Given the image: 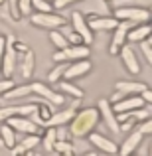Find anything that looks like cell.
<instances>
[{
    "instance_id": "obj_1",
    "label": "cell",
    "mask_w": 152,
    "mask_h": 156,
    "mask_svg": "<svg viewBox=\"0 0 152 156\" xmlns=\"http://www.w3.org/2000/svg\"><path fill=\"white\" fill-rule=\"evenodd\" d=\"M97 122H99V111L93 107H87L83 111H77L75 117L69 121V133L77 138H85L93 133Z\"/></svg>"
},
{
    "instance_id": "obj_2",
    "label": "cell",
    "mask_w": 152,
    "mask_h": 156,
    "mask_svg": "<svg viewBox=\"0 0 152 156\" xmlns=\"http://www.w3.org/2000/svg\"><path fill=\"white\" fill-rule=\"evenodd\" d=\"M118 22H150V10L148 8H134V6H122L115 8V16Z\"/></svg>"
},
{
    "instance_id": "obj_3",
    "label": "cell",
    "mask_w": 152,
    "mask_h": 156,
    "mask_svg": "<svg viewBox=\"0 0 152 156\" xmlns=\"http://www.w3.org/2000/svg\"><path fill=\"white\" fill-rule=\"evenodd\" d=\"M30 22L38 28H46V30H57L65 24V18L53 14V12H36L30 14Z\"/></svg>"
},
{
    "instance_id": "obj_4",
    "label": "cell",
    "mask_w": 152,
    "mask_h": 156,
    "mask_svg": "<svg viewBox=\"0 0 152 156\" xmlns=\"http://www.w3.org/2000/svg\"><path fill=\"white\" fill-rule=\"evenodd\" d=\"M71 26H73V32L81 38V42L85 46H91L93 44V32L89 30V24L81 12H73L71 14Z\"/></svg>"
},
{
    "instance_id": "obj_5",
    "label": "cell",
    "mask_w": 152,
    "mask_h": 156,
    "mask_svg": "<svg viewBox=\"0 0 152 156\" xmlns=\"http://www.w3.org/2000/svg\"><path fill=\"white\" fill-rule=\"evenodd\" d=\"M14 40L6 38V50H4V57H2V67H0V75H4V79H10L14 75V67H16V57L18 53L14 50Z\"/></svg>"
},
{
    "instance_id": "obj_6",
    "label": "cell",
    "mask_w": 152,
    "mask_h": 156,
    "mask_svg": "<svg viewBox=\"0 0 152 156\" xmlns=\"http://www.w3.org/2000/svg\"><path fill=\"white\" fill-rule=\"evenodd\" d=\"M30 89H32V93H36L38 97H42L46 103H51V105H63V101H65V97L61 95V93H57V91H51L50 87H48L46 83H42V81H34V83L30 85Z\"/></svg>"
},
{
    "instance_id": "obj_7",
    "label": "cell",
    "mask_w": 152,
    "mask_h": 156,
    "mask_svg": "<svg viewBox=\"0 0 152 156\" xmlns=\"http://www.w3.org/2000/svg\"><path fill=\"white\" fill-rule=\"evenodd\" d=\"M97 111H99V119L105 121V125L113 130L115 134H118V122H117V115H115L113 107H111L109 99H99V105H97Z\"/></svg>"
},
{
    "instance_id": "obj_8",
    "label": "cell",
    "mask_w": 152,
    "mask_h": 156,
    "mask_svg": "<svg viewBox=\"0 0 152 156\" xmlns=\"http://www.w3.org/2000/svg\"><path fill=\"white\" fill-rule=\"evenodd\" d=\"M93 67V63L89 59H79V61H71V63L65 67L63 71V81H73L77 79V77L85 75V73H89Z\"/></svg>"
},
{
    "instance_id": "obj_9",
    "label": "cell",
    "mask_w": 152,
    "mask_h": 156,
    "mask_svg": "<svg viewBox=\"0 0 152 156\" xmlns=\"http://www.w3.org/2000/svg\"><path fill=\"white\" fill-rule=\"evenodd\" d=\"M142 140H144V134H142L140 130L136 129L134 133H130L129 136L125 138V142H122L121 146H118L117 156H133V152L142 144Z\"/></svg>"
},
{
    "instance_id": "obj_10",
    "label": "cell",
    "mask_w": 152,
    "mask_h": 156,
    "mask_svg": "<svg viewBox=\"0 0 152 156\" xmlns=\"http://www.w3.org/2000/svg\"><path fill=\"white\" fill-rule=\"evenodd\" d=\"M87 138H89V142H91L95 148H99L101 152H105V154H109V156H115V154H117V150H118V146L115 144L111 138H107L105 134H101V133H91Z\"/></svg>"
},
{
    "instance_id": "obj_11",
    "label": "cell",
    "mask_w": 152,
    "mask_h": 156,
    "mask_svg": "<svg viewBox=\"0 0 152 156\" xmlns=\"http://www.w3.org/2000/svg\"><path fill=\"white\" fill-rule=\"evenodd\" d=\"M129 30H130V28H129V22H118V26L113 30L115 34H113L111 44H109V53H111V55H117L118 50L125 46V42H126V32H129Z\"/></svg>"
},
{
    "instance_id": "obj_12",
    "label": "cell",
    "mask_w": 152,
    "mask_h": 156,
    "mask_svg": "<svg viewBox=\"0 0 152 156\" xmlns=\"http://www.w3.org/2000/svg\"><path fill=\"white\" fill-rule=\"evenodd\" d=\"M118 55H121V59H122V63H125V67L129 69L133 75L140 73V61H138V57H136V51H134L130 46H126V44H125V46L118 50Z\"/></svg>"
},
{
    "instance_id": "obj_13",
    "label": "cell",
    "mask_w": 152,
    "mask_h": 156,
    "mask_svg": "<svg viewBox=\"0 0 152 156\" xmlns=\"http://www.w3.org/2000/svg\"><path fill=\"white\" fill-rule=\"evenodd\" d=\"M12 130H18V133H26V134H38V125L34 121H30L28 117H12L6 122Z\"/></svg>"
},
{
    "instance_id": "obj_14",
    "label": "cell",
    "mask_w": 152,
    "mask_h": 156,
    "mask_svg": "<svg viewBox=\"0 0 152 156\" xmlns=\"http://www.w3.org/2000/svg\"><path fill=\"white\" fill-rule=\"evenodd\" d=\"M87 24L91 32H113L118 26V20L113 18V16H95Z\"/></svg>"
},
{
    "instance_id": "obj_15",
    "label": "cell",
    "mask_w": 152,
    "mask_h": 156,
    "mask_svg": "<svg viewBox=\"0 0 152 156\" xmlns=\"http://www.w3.org/2000/svg\"><path fill=\"white\" fill-rule=\"evenodd\" d=\"M115 111V115H121V113H133V111L140 109V107H144V101L140 99V97L133 95V97H125V99H121L118 103L111 105Z\"/></svg>"
},
{
    "instance_id": "obj_16",
    "label": "cell",
    "mask_w": 152,
    "mask_h": 156,
    "mask_svg": "<svg viewBox=\"0 0 152 156\" xmlns=\"http://www.w3.org/2000/svg\"><path fill=\"white\" fill-rule=\"evenodd\" d=\"M36 113V105H20V107H2L0 109V121H8L12 117H26Z\"/></svg>"
},
{
    "instance_id": "obj_17",
    "label": "cell",
    "mask_w": 152,
    "mask_h": 156,
    "mask_svg": "<svg viewBox=\"0 0 152 156\" xmlns=\"http://www.w3.org/2000/svg\"><path fill=\"white\" fill-rule=\"evenodd\" d=\"M63 51V57L65 61H79V59H89V55H91V50H89V46H85V44H79V46H67Z\"/></svg>"
},
{
    "instance_id": "obj_18",
    "label": "cell",
    "mask_w": 152,
    "mask_h": 156,
    "mask_svg": "<svg viewBox=\"0 0 152 156\" xmlns=\"http://www.w3.org/2000/svg\"><path fill=\"white\" fill-rule=\"evenodd\" d=\"M146 85L140 83V81H117L115 85V91L122 93L125 97H133V95H140L144 91Z\"/></svg>"
},
{
    "instance_id": "obj_19",
    "label": "cell",
    "mask_w": 152,
    "mask_h": 156,
    "mask_svg": "<svg viewBox=\"0 0 152 156\" xmlns=\"http://www.w3.org/2000/svg\"><path fill=\"white\" fill-rule=\"evenodd\" d=\"M75 117V107H69V109L61 111V113H53L50 117V121L46 122L48 129H57V126H63L65 122H69L71 119Z\"/></svg>"
},
{
    "instance_id": "obj_20",
    "label": "cell",
    "mask_w": 152,
    "mask_h": 156,
    "mask_svg": "<svg viewBox=\"0 0 152 156\" xmlns=\"http://www.w3.org/2000/svg\"><path fill=\"white\" fill-rule=\"evenodd\" d=\"M150 32H152L150 22H144V24H140V26H136V28L126 32V40H129V42H134V44H140L142 40L150 38Z\"/></svg>"
},
{
    "instance_id": "obj_21",
    "label": "cell",
    "mask_w": 152,
    "mask_h": 156,
    "mask_svg": "<svg viewBox=\"0 0 152 156\" xmlns=\"http://www.w3.org/2000/svg\"><path fill=\"white\" fill-rule=\"evenodd\" d=\"M40 144V136L38 134H30V136H26L20 144H16L14 148H12V154L14 156H20V154H26V152H32V148H36V146Z\"/></svg>"
},
{
    "instance_id": "obj_22",
    "label": "cell",
    "mask_w": 152,
    "mask_h": 156,
    "mask_svg": "<svg viewBox=\"0 0 152 156\" xmlns=\"http://www.w3.org/2000/svg\"><path fill=\"white\" fill-rule=\"evenodd\" d=\"M55 85H57V89H59V93H63V95H67V97H75L77 101L83 97V89L73 85L71 81H57Z\"/></svg>"
},
{
    "instance_id": "obj_23",
    "label": "cell",
    "mask_w": 152,
    "mask_h": 156,
    "mask_svg": "<svg viewBox=\"0 0 152 156\" xmlns=\"http://www.w3.org/2000/svg\"><path fill=\"white\" fill-rule=\"evenodd\" d=\"M0 138H2V144L6 146V148L12 150L16 146V133L8 125H2V126H0Z\"/></svg>"
},
{
    "instance_id": "obj_24",
    "label": "cell",
    "mask_w": 152,
    "mask_h": 156,
    "mask_svg": "<svg viewBox=\"0 0 152 156\" xmlns=\"http://www.w3.org/2000/svg\"><path fill=\"white\" fill-rule=\"evenodd\" d=\"M32 89L30 85H20V87H12L8 93H4L2 99H22V97H30Z\"/></svg>"
},
{
    "instance_id": "obj_25",
    "label": "cell",
    "mask_w": 152,
    "mask_h": 156,
    "mask_svg": "<svg viewBox=\"0 0 152 156\" xmlns=\"http://www.w3.org/2000/svg\"><path fill=\"white\" fill-rule=\"evenodd\" d=\"M34 65H36L34 51H26V53H24V67H22V77H24V79H28V77L34 73Z\"/></svg>"
},
{
    "instance_id": "obj_26",
    "label": "cell",
    "mask_w": 152,
    "mask_h": 156,
    "mask_svg": "<svg viewBox=\"0 0 152 156\" xmlns=\"http://www.w3.org/2000/svg\"><path fill=\"white\" fill-rule=\"evenodd\" d=\"M40 142H42V146L46 148V152H53V144L57 142V138H55V129H48L46 134H44V138H40Z\"/></svg>"
},
{
    "instance_id": "obj_27",
    "label": "cell",
    "mask_w": 152,
    "mask_h": 156,
    "mask_svg": "<svg viewBox=\"0 0 152 156\" xmlns=\"http://www.w3.org/2000/svg\"><path fill=\"white\" fill-rule=\"evenodd\" d=\"M36 115L40 117V121L46 125L48 121H50V117L53 115V111H51V107H48V103L46 101H40L38 105H36Z\"/></svg>"
},
{
    "instance_id": "obj_28",
    "label": "cell",
    "mask_w": 152,
    "mask_h": 156,
    "mask_svg": "<svg viewBox=\"0 0 152 156\" xmlns=\"http://www.w3.org/2000/svg\"><path fill=\"white\" fill-rule=\"evenodd\" d=\"M50 40H51V44L57 48V50H65V48L69 46V42L65 40V36L61 34L59 30H50Z\"/></svg>"
},
{
    "instance_id": "obj_29",
    "label": "cell",
    "mask_w": 152,
    "mask_h": 156,
    "mask_svg": "<svg viewBox=\"0 0 152 156\" xmlns=\"http://www.w3.org/2000/svg\"><path fill=\"white\" fill-rule=\"evenodd\" d=\"M65 67H67V63H57V65H53V69L48 73V81H50V83H57V81H61V79H63Z\"/></svg>"
},
{
    "instance_id": "obj_30",
    "label": "cell",
    "mask_w": 152,
    "mask_h": 156,
    "mask_svg": "<svg viewBox=\"0 0 152 156\" xmlns=\"http://www.w3.org/2000/svg\"><path fill=\"white\" fill-rule=\"evenodd\" d=\"M53 150H57L59 156H71L73 154V146L69 144L67 140H57L55 144H53Z\"/></svg>"
},
{
    "instance_id": "obj_31",
    "label": "cell",
    "mask_w": 152,
    "mask_h": 156,
    "mask_svg": "<svg viewBox=\"0 0 152 156\" xmlns=\"http://www.w3.org/2000/svg\"><path fill=\"white\" fill-rule=\"evenodd\" d=\"M16 8H18V16L26 18L32 14V0H16Z\"/></svg>"
},
{
    "instance_id": "obj_32",
    "label": "cell",
    "mask_w": 152,
    "mask_h": 156,
    "mask_svg": "<svg viewBox=\"0 0 152 156\" xmlns=\"http://www.w3.org/2000/svg\"><path fill=\"white\" fill-rule=\"evenodd\" d=\"M32 8H36L38 12H51V2L48 0H32Z\"/></svg>"
},
{
    "instance_id": "obj_33",
    "label": "cell",
    "mask_w": 152,
    "mask_h": 156,
    "mask_svg": "<svg viewBox=\"0 0 152 156\" xmlns=\"http://www.w3.org/2000/svg\"><path fill=\"white\" fill-rule=\"evenodd\" d=\"M140 50L142 53H144V57H146V61H152V46H150V38H146V40H142L140 42Z\"/></svg>"
},
{
    "instance_id": "obj_34",
    "label": "cell",
    "mask_w": 152,
    "mask_h": 156,
    "mask_svg": "<svg viewBox=\"0 0 152 156\" xmlns=\"http://www.w3.org/2000/svg\"><path fill=\"white\" fill-rule=\"evenodd\" d=\"M79 2V0H53L51 2V8H55V10H63V8L71 6V4Z\"/></svg>"
},
{
    "instance_id": "obj_35",
    "label": "cell",
    "mask_w": 152,
    "mask_h": 156,
    "mask_svg": "<svg viewBox=\"0 0 152 156\" xmlns=\"http://www.w3.org/2000/svg\"><path fill=\"white\" fill-rule=\"evenodd\" d=\"M12 87H14V81H10V79H0V97H2L4 93H8Z\"/></svg>"
},
{
    "instance_id": "obj_36",
    "label": "cell",
    "mask_w": 152,
    "mask_h": 156,
    "mask_svg": "<svg viewBox=\"0 0 152 156\" xmlns=\"http://www.w3.org/2000/svg\"><path fill=\"white\" fill-rule=\"evenodd\" d=\"M63 36H65L67 42H71V46H79V44H83V42H81V38L75 34V32H67V34H63Z\"/></svg>"
},
{
    "instance_id": "obj_37",
    "label": "cell",
    "mask_w": 152,
    "mask_h": 156,
    "mask_svg": "<svg viewBox=\"0 0 152 156\" xmlns=\"http://www.w3.org/2000/svg\"><path fill=\"white\" fill-rule=\"evenodd\" d=\"M136 129L140 130L142 134H148L150 130H152V129H150V119H148V121H144V122H138V126H136Z\"/></svg>"
},
{
    "instance_id": "obj_38",
    "label": "cell",
    "mask_w": 152,
    "mask_h": 156,
    "mask_svg": "<svg viewBox=\"0 0 152 156\" xmlns=\"http://www.w3.org/2000/svg\"><path fill=\"white\" fill-rule=\"evenodd\" d=\"M140 95H142L140 99L144 101V105H150V101H152V93H150V89H148V87H144V91H142Z\"/></svg>"
},
{
    "instance_id": "obj_39",
    "label": "cell",
    "mask_w": 152,
    "mask_h": 156,
    "mask_svg": "<svg viewBox=\"0 0 152 156\" xmlns=\"http://www.w3.org/2000/svg\"><path fill=\"white\" fill-rule=\"evenodd\" d=\"M4 50H6V38L0 36V67H2V57H4Z\"/></svg>"
},
{
    "instance_id": "obj_40",
    "label": "cell",
    "mask_w": 152,
    "mask_h": 156,
    "mask_svg": "<svg viewBox=\"0 0 152 156\" xmlns=\"http://www.w3.org/2000/svg\"><path fill=\"white\" fill-rule=\"evenodd\" d=\"M53 61H57V63L61 61V63H63V61H65V57H63V51H55V53H53Z\"/></svg>"
},
{
    "instance_id": "obj_41",
    "label": "cell",
    "mask_w": 152,
    "mask_h": 156,
    "mask_svg": "<svg viewBox=\"0 0 152 156\" xmlns=\"http://www.w3.org/2000/svg\"><path fill=\"white\" fill-rule=\"evenodd\" d=\"M81 156H97L95 152H85V154H81Z\"/></svg>"
},
{
    "instance_id": "obj_42",
    "label": "cell",
    "mask_w": 152,
    "mask_h": 156,
    "mask_svg": "<svg viewBox=\"0 0 152 156\" xmlns=\"http://www.w3.org/2000/svg\"><path fill=\"white\" fill-rule=\"evenodd\" d=\"M20 156H34V152H26V154H20Z\"/></svg>"
},
{
    "instance_id": "obj_43",
    "label": "cell",
    "mask_w": 152,
    "mask_h": 156,
    "mask_svg": "<svg viewBox=\"0 0 152 156\" xmlns=\"http://www.w3.org/2000/svg\"><path fill=\"white\" fill-rule=\"evenodd\" d=\"M34 156H42V154H34Z\"/></svg>"
},
{
    "instance_id": "obj_44",
    "label": "cell",
    "mask_w": 152,
    "mask_h": 156,
    "mask_svg": "<svg viewBox=\"0 0 152 156\" xmlns=\"http://www.w3.org/2000/svg\"><path fill=\"white\" fill-rule=\"evenodd\" d=\"M2 2H4V0H0V4H2Z\"/></svg>"
},
{
    "instance_id": "obj_45",
    "label": "cell",
    "mask_w": 152,
    "mask_h": 156,
    "mask_svg": "<svg viewBox=\"0 0 152 156\" xmlns=\"http://www.w3.org/2000/svg\"><path fill=\"white\" fill-rule=\"evenodd\" d=\"M48 2H51V0H48Z\"/></svg>"
}]
</instances>
